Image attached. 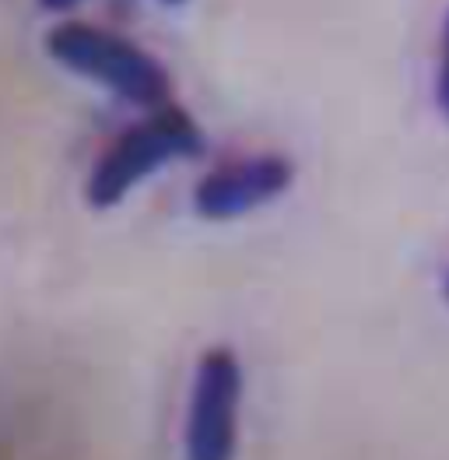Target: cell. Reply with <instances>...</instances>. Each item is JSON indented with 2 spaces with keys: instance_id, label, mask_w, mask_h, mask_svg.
I'll list each match as a JSON object with an SVG mask.
<instances>
[{
  "instance_id": "7",
  "label": "cell",
  "mask_w": 449,
  "mask_h": 460,
  "mask_svg": "<svg viewBox=\"0 0 449 460\" xmlns=\"http://www.w3.org/2000/svg\"><path fill=\"white\" fill-rule=\"evenodd\" d=\"M162 4H165V7H183L187 0H162Z\"/></svg>"
},
{
  "instance_id": "5",
  "label": "cell",
  "mask_w": 449,
  "mask_h": 460,
  "mask_svg": "<svg viewBox=\"0 0 449 460\" xmlns=\"http://www.w3.org/2000/svg\"><path fill=\"white\" fill-rule=\"evenodd\" d=\"M436 106L449 123V7L439 25V46H436Z\"/></svg>"
},
{
  "instance_id": "8",
  "label": "cell",
  "mask_w": 449,
  "mask_h": 460,
  "mask_svg": "<svg viewBox=\"0 0 449 460\" xmlns=\"http://www.w3.org/2000/svg\"><path fill=\"white\" fill-rule=\"evenodd\" d=\"M443 296H446V303H449V274H446V281H443Z\"/></svg>"
},
{
  "instance_id": "6",
  "label": "cell",
  "mask_w": 449,
  "mask_h": 460,
  "mask_svg": "<svg viewBox=\"0 0 449 460\" xmlns=\"http://www.w3.org/2000/svg\"><path fill=\"white\" fill-rule=\"evenodd\" d=\"M46 11H53V14H64V11H71V7H77L81 0H39Z\"/></svg>"
},
{
  "instance_id": "4",
  "label": "cell",
  "mask_w": 449,
  "mask_h": 460,
  "mask_svg": "<svg viewBox=\"0 0 449 460\" xmlns=\"http://www.w3.org/2000/svg\"><path fill=\"white\" fill-rule=\"evenodd\" d=\"M295 165L288 155L257 152L215 165L197 187L193 208L207 222H232L292 190Z\"/></svg>"
},
{
  "instance_id": "2",
  "label": "cell",
  "mask_w": 449,
  "mask_h": 460,
  "mask_svg": "<svg viewBox=\"0 0 449 460\" xmlns=\"http://www.w3.org/2000/svg\"><path fill=\"white\" fill-rule=\"evenodd\" d=\"M200 152H204V130L183 106L169 102V106L148 110L145 119L127 127L102 148L88 172L84 197L92 208L110 211L116 204H123L127 193L141 187L158 169Z\"/></svg>"
},
{
  "instance_id": "3",
  "label": "cell",
  "mask_w": 449,
  "mask_h": 460,
  "mask_svg": "<svg viewBox=\"0 0 449 460\" xmlns=\"http://www.w3.org/2000/svg\"><path fill=\"white\" fill-rule=\"evenodd\" d=\"M242 404V362L228 345H211L193 369L183 450L187 460H235Z\"/></svg>"
},
{
  "instance_id": "1",
  "label": "cell",
  "mask_w": 449,
  "mask_h": 460,
  "mask_svg": "<svg viewBox=\"0 0 449 460\" xmlns=\"http://www.w3.org/2000/svg\"><path fill=\"white\" fill-rule=\"evenodd\" d=\"M42 46L53 64L106 88L130 106L158 110L172 102V77L165 64L123 32L81 18H60L46 29Z\"/></svg>"
}]
</instances>
